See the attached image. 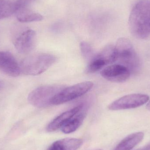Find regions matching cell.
<instances>
[{
    "instance_id": "obj_1",
    "label": "cell",
    "mask_w": 150,
    "mask_h": 150,
    "mask_svg": "<svg viewBox=\"0 0 150 150\" xmlns=\"http://www.w3.org/2000/svg\"><path fill=\"white\" fill-rule=\"evenodd\" d=\"M129 28L132 35L138 39L150 37V0H139L129 15Z\"/></svg>"
},
{
    "instance_id": "obj_2",
    "label": "cell",
    "mask_w": 150,
    "mask_h": 150,
    "mask_svg": "<svg viewBox=\"0 0 150 150\" xmlns=\"http://www.w3.org/2000/svg\"><path fill=\"white\" fill-rule=\"evenodd\" d=\"M115 47L116 61L128 69L131 73L138 72L141 68V62L131 41L126 38H120Z\"/></svg>"
},
{
    "instance_id": "obj_3",
    "label": "cell",
    "mask_w": 150,
    "mask_h": 150,
    "mask_svg": "<svg viewBox=\"0 0 150 150\" xmlns=\"http://www.w3.org/2000/svg\"><path fill=\"white\" fill-rule=\"evenodd\" d=\"M56 61L54 55L38 54L24 59L20 66L21 73L25 75L36 76L46 71Z\"/></svg>"
},
{
    "instance_id": "obj_4",
    "label": "cell",
    "mask_w": 150,
    "mask_h": 150,
    "mask_svg": "<svg viewBox=\"0 0 150 150\" xmlns=\"http://www.w3.org/2000/svg\"><path fill=\"white\" fill-rule=\"evenodd\" d=\"M64 86L46 85L34 89L28 96L29 103L38 108H45L52 105V99L62 91Z\"/></svg>"
},
{
    "instance_id": "obj_5",
    "label": "cell",
    "mask_w": 150,
    "mask_h": 150,
    "mask_svg": "<svg viewBox=\"0 0 150 150\" xmlns=\"http://www.w3.org/2000/svg\"><path fill=\"white\" fill-rule=\"evenodd\" d=\"M93 85L91 81H86L64 88L52 99V105H61L79 98L90 91Z\"/></svg>"
},
{
    "instance_id": "obj_6",
    "label": "cell",
    "mask_w": 150,
    "mask_h": 150,
    "mask_svg": "<svg viewBox=\"0 0 150 150\" xmlns=\"http://www.w3.org/2000/svg\"><path fill=\"white\" fill-rule=\"evenodd\" d=\"M149 97L146 94L134 93L123 96L113 101L108 106L112 111L132 109L139 107L149 101Z\"/></svg>"
},
{
    "instance_id": "obj_7",
    "label": "cell",
    "mask_w": 150,
    "mask_h": 150,
    "mask_svg": "<svg viewBox=\"0 0 150 150\" xmlns=\"http://www.w3.org/2000/svg\"><path fill=\"white\" fill-rule=\"evenodd\" d=\"M130 71L123 65L120 64L110 65L102 69L101 76L105 79L115 83H122L130 77Z\"/></svg>"
},
{
    "instance_id": "obj_8",
    "label": "cell",
    "mask_w": 150,
    "mask_h": 150,
    "mask_svg": "<svg viewBox=\"0 0 150 150\" xmlns=\"http://www.w3.org/2000/svg\"><path fill=\"white\" fill-rule=\"evenodd\" d=\"M36 40V32L33 30H26L18 35L15 39L14 46L18 52L28 53L33 49Z\"/></svg>"
},
{
    "instance_id": "obj_9",
    "label": "cell",
    "mask_w": 150,
    "mask_h": 150,
    "mask_svg": "<svg viewBox=\"0 0 150 150\" xmlns=\"http://www.w3.org/2000/svg\"><path fill=\"white\" fill-rule=\"evenodd\" d=\"M0 70L12 77L19 76L21 73L20 66L11 54L0 51Z\"/></svg>"
},
{
    "instance_id": "obj_10",
    "label": "cell",
    "mask_w": 150,
    "mask_h": 150,
    "mask_svg": "<svg viewBox=\"0 0 150 150\" xmlns=\"http://www.w3.org/2000/svg\"><path fill=\"white\" fill-rule=\"evenodd\" d=\"M87 106L83 105L81 109L61 128L62 132L68 134L73 133L76 130L84 120L87 114Z\"/></svg>"
},
{
    "instance_id": "obj_11",
    "label": "cell",
    "mask_w": 150,
    "mask_h": 150,
    "mask_svg": "<svg viewBox=\"0 0 150 150\" xmlns=\"http://www.w3.org/2000/svg\"><path fill=\"white\" fill-rule=\"evenodd\" d=\"M83 105H79L73 109L66 111L57 116L47 126V130L48 132H52L61 128L76 113L82 108Z\"/></svg>"
},
{
    "instance_id": "obj_12",
    "label": "cell",
    "mask_w": 150,
    "mask_h": 150,
    "mask_svg": "<svg viewBox=\"0 0 150 150\" xmlns=\"http://www.w3.org/2000/svg\"><path fill=\"white\" fill-rule=\"evenodd\" d=\"M82 143L83 141L80 139L64 138L54 142L47 150H77Z\"/></svg>"
},
{
    "instance_id": "obj_13",
    "label": "cell",
    "mask_w": 150,
    "mask_h": 150,
    "mask_svg": "<svg viewBox=\"0 0 150 150\" xmlns=\"http://www.w3.org/2000/svg\"><path fill=\"white\" fill-rule=\"evenodd\" d=\"M144 134L139 132L131 134L125 137L114 150H131L142 141Z\"/></svg>"
},
{
    "instance_id": "obj_14",
    "label": "cell",
    "mask_w": 150,
    "mask_h": 150,
    "mask_svg": "<svg viewBox=\"0 0 150 150\" xmlns=\"http://www.w3.org/2000/svg\"><path fill=\"white\" fill-rule=\"evenodd\" d=\"M17 12V18L21 23L38 22L44 18L42 15L29 9L28 8L21 9Z\"/></svg>"
},
{
    "instance_id": "obj_15",
    "label": "cell",
    "mask_w": 150,
    "mask_h": 150,
    "mask_svg": "<svg viewBox=\"0 0 150 150\" xmlns=\"http://www.w3.org/2000/svg\"><path fill=\"white\" fill-rule=\"evenodd\" d=\"M96 56L103 61L106 65L112 64L117 60L115 46L112 45L106 46L102 51L96 54Z\"/></svg>"
},
{
    "instance_id": "obj_16",
    "label": "cell",
    "mask_w": 150,
    "mask_h": 150,
    "mask_svg": "<svg viewBox=\"0 0 150 150\" xmlns=\"http://www.w3.org/2000/svg\"><path fill=\"white\" fill-rule=\"evenodd\" d=\"M15 2L11 0H0V20L16 13Z\"/></svg>"
},
{
    "instance_id": "obj_17",
    "label": "cell",
    "mask_w": 150,
    "mask_h": 150,
    "mask_svg": "<svg viewBox=\"0 0 150 150\" xmlns=\"http://www.w3.org/2000/svg\"><path fill=\"white\" fill-rule=\"evenodd\" d=\"M81 53L83 58L90 62L96 55L92 47L86 42H81L80 45Z\"/></svg>"
},
{
    "instance_id": "obj_18",
    "label": "cell",
    "mask_w": 150,
    "mask_h": 150,
    "mask_svg": "<svg viewBox=\"0 0 150 150\" xmlns=\"http://www.w3.org/2000/svg\"><path fill=\"white\" fill-rule=\"evenodd\" d=\"M35 0H16L15 2L16 12L24 8H28V6Z\"/></svg>"
},
{
    "instance_id": "obj_19",
    "label": "cell",
    "mask_w": 150,
    "mask_h": 150,
    "mask_svg": "<svg viewBox=\"0 0 150 150\" xmlns=\"http://www.w3.org/2000/svg\"><path fill=\"white\" fill-rule=\"evenodd\" d=\"M146 108L148 110H150V101L147 104V106H146Z\"/></svg>"
},
{
    "instance_id": "obj_20",
    "label": "cell",
    "mask_w": 150,
    "mask_h": 150,
    "mask_svg": "<svg viewBox=\"0 0 150 150\" xmlns=\"http://www.w3.org/2000/svg\"><path fill=\"white\" fill-rule=\"evenodd\" d=\"M1 83H0V89H1Z\"/></svg>"
},
{
    "instance_id": "obj_21",
    "label": "cell",
    "mask_w": 150,
    "mask_h": 150,
    "mask_svg": "<svg viewBox=\"0 0 150 150\" xmlns=\"http://www.w3.org/2000/svg\"><path fill=\"white\" fill-rule=\"evenodd\" d=\"M101 150V149H97V150Z\"/></svg>"
}]
</instances>
